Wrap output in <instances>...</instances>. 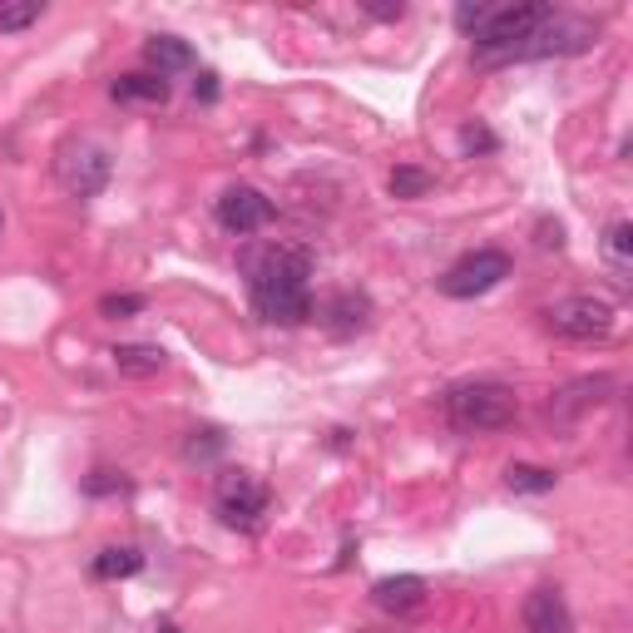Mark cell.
Returning <instances> with one entry per match:
<instances>
[{
  "mask_svg": "<svg viewBox=\"0 0 633 633\" xmlns=\"http://www.w3.org/2000/svg\"><path fill=\"white\" fill-rule=\"evenodd\" d=\"M312 253L307 247H263V253H243L247 292L263 322L297 326L312 316Z\"/></svg>",
  "mask_w": 633,
  "mask_h": 633,
  "instance_id": "cell-1",
  "label": "cell"
},
{
  "mask_svg": "<svg viewBox=\"0 0 633 633\" xmlns=\"http://www.w3.org/2000/svg\"><path fill=\"white\" fill-rule=\"evenodd\" d=\"M520 401L504 381H460L445 391V415L460 435H485V431H504L514 421Z\"/></svg>",
  "mask_w": 633,
  "mask_h": 633,
  "instance_id": "cell-2",
  "label": "cell"
},
{
  "mask_svg": "<svg viewBox=\"0 0 633 633\" xmlns=\"http://www.w3.org/2000/svg\"><path fill=\"white\" fill-rule=\"evenodd\" d=\"M549 15H554V5H540V0H524V5H495L490 15H485V25L470 35L475 55L495 59V55H504V49L524 45V40H530Z\"/></svg>",
  "mask_w": 633,
  "mask_h": 633,
  "instance_id": "cell-3",
  "label": "cell"
},
{
  "mask_svg": "<svg viewBox=\"0 0 633 633\" xmlns=\"http://www.w3.org/2000/svg\"><path fill=\"white\" fill-rule=\"evenodd\" d=\"M213 504H218V520H223V524H233V530L253 534V530H263V514H267V485H263V480H253L247 470H223V475H218Z\"/></svg>",
  "mask_w": 633,
  "mask_h": 633,
  "instance_id": "cell-4",
  "label": "cell"
},
{
  "mask_svg": "<svg viewBox=\"0 0 633 633\" xmlns=\"http://www.w3.org/2000/svg\"><path fill=\"white\" fill-rule=\"evenodd\" d=\"M510 253H500V247H475V253H465L460 263H451L445 267V277H441V292L445 297H480V292H490V287H500L504 277H510Z\"/></svg>",
  "mask_w": 633,
  "mask_h": 633,
  "instance_id": "cell-5",
  "label": "cell"
},
{
  "mask_svg": "<svg viewBox=\"0 0 633 633\" xmlns=\"http://www.w3.org/2000/svg\"><path fill=\"white\" fill-rule=\"evenodd\" d=\"M593 30L579 25V20H564V15H549L540 30H534L524 45L504 49V55L485 59V65H514V59H549V55H579V49H589Z\"/></svg>",
  "mask_w": 633,
  "mask_h": 633,
  "instance_id": "cell-6",
  "label": "cell"
},
{
  "mask_svg": "<svg viewBox=\"0 0 633 633\" xmlns=\"http://www.w3.org/2000/svg\"><path fill=\"white\" fill-rule=\"evenodd\" d=\"M109 154L99 144H89V138H65L59 144V154H55V174H59V184L69 188L75 198H95L99 188L109 184Z\"/></svg>",
  "mask_w": 633,
  "mask_h": 633,
  "instance_id": "cell-7",
  "label": "cell"
},
{
  "mask_svg": "<svg viewBox=\"0 0 633 633\" xmlns=\"http://www.w3.org/2000/svg\"><path fill=\"white\" fill-rule=\"evenodd\" d=\"M544 316H549V326L559 336H569V342H599V336L613 332V307L599 302V297H564V302H554Z\"/></svg>",
  "mask_w": 633,
  "mask_h": 633,
  "instance_id": "cell-8",
  "label": "cell"
},
{
  "mask_svg": "<svg viewBox=\"0 0 633 633\" xmlns=\"http://www.w3.org/2000/svg\"><path fill=\"white\" fill-rule=\"evenodd\" d=\"M218 223L227 227V233H257V227L273 223V198L257 193L253 184H233L223 188V198H218Z\"/></svg>",
  "mask_w": 633,
  "mask_h": 633,
  "instance_id": "cell-9",
  "label": "cell"
},
{
  "mask_svg": "<svg viewBox=\"0 0 633 633\" xmlns=\"http://www.w3.org/2000/svg\"><path fill=\"white\" fill-rule=\"evenodd\" d=\"M619 391V381L613 376H579V381H569V386H559L554 391V401H549V415L554 421H574V415H584L589 406H603L609 396Z\"/></svg>",
  "mask_w": 633,
  "mask_h": 633,
  "instance_id": "cell-10",
  "label": "cell"
},
{
  "mask_svg": "<svg viewBox=\"0 0 633 633\" xmlns=\"http://www.w3.org/2000/svg\"><path fill=\"white\" fill-rule=\"evenodd\" d=\"M524 619V633H574V619H569V603H564L559 589H534L520 609Z\"/></svg>",
  "mask_w": 633,
  "mask_h": 633,
  "instance_id": "cell-11",
  "label": "cell"
},
{
  "mask_svg": "<svg viewBox=\"0 0 633 633\" xmlns=\"http://www.w3.org/2000/svg\"><path fill=\"white\" fill-rule=\"evenodd\" d=\"M371 603L381 613H411L425 603V579L421 574H391V579L371 584Z\"/></svg>",
  "mask_w": 633,
  "mask_h": 633,
  "instance_id": "cell-12",
  "label": "cell"
},
{
  "mask_svg": "<svg viewBox=\"0 0 633 633\" xmlns=\"http://www.w3.org/2000/svg\"><path fill=\"white\" fill-rule=\"evenodd\" d=\"M322 322L332 326L336 336L366 332V326H371V297H366V292H336V297H326Z\"/></svg>",
  "mask_w": 633,
  "mask_h": 633,
  "instance_id": "cell-13",
  "label": "cell"
},
{
  "mask_svg": "<svg viewBox=\"0 0 633 633\" xmlns=\"http://www.w3.org/2000/svg\"><path fill=\"white\" fill-rule=\"evenodd\" d=\"M114 366H119V376H134V381H148V376H158L168 366V352L164 346H154V342H124V346H114Z\"/></svg>",
  "mask_w": 633,
  "mask_h": 633,
  "instance_id": "cell-14",
  "label": "cell"
},
{
  "mask_svg": "<svg viewBox=\"0 0 633 633\" xmlns=\"http://www.w3.org/2000/svg\"><path fill=\"white\" fill-rule=\"evenodd\" d=\"M144 59L158 69V79H164V75H178V69H193V45L178 35H154L144 45Z\"/></svg>",
  "mask_w": 633,
  "mask_h": 633,
  "instance_id": "cell-15",
  "label": "cell"
},
{
  "mask_svg": "<svg viewBox=\"0 0 633 633\" xmlns=\"http://www.w3.org/2000/svg\"><path fill=\"white\" fill-rule=\"evenodd\" d=\"M109 95H114L119 104H164L168 79H158V75H119Z\"/></svg>",
  "mask_w": 633,
  "mask_h": 633,
  "instance_id": "cell-16",
  "label": "cell"
},
{
  "mask_svg": "<svg viewBox=\"0 0 633 633\" xmlns=\"http://www.w3.org/2000/svg\"><path fill=\"white\" fill-rule=\"evenodd\" d=\"M144 569V554L129 549V544H114V549L95 554V579H129V574Z\"/></svg>",
  "mask_w": 633,
  "mask_h": 633,
  "instance_id": "cell-17",
  "label": "cell"
},
{
  "mask_svg": "<svg viewBox=\"0 0 633 633\" xmlns=\"http://www.w3.org/2000/svg\"><path fill=\"white\" fill-rule=\"evenodd\" d=\"M504 485L520 495H549L554 485H559V475L544 470V465H510V470H504Z\"/></svg>",
  "mask_w": 633,
  "mask_h": 633,
  "instance_id": "cell-18",
  "label": "cell"
},
{
  "mask_svg": "<svg viewBox=\"0 0 633 633\" xmlns=\"http://www.w3.org/2000/svg\"><path fill=\"white\" fill-rule=\"evenodd\" d=\"M603 257H609L613 267H619V273H629L633 267V223H609L603 227Z\"/></svg>",
  "mask_w": 633,
  "mask_h": 633,
  "instance_id": "cell-19",
  "label": "cell"
},
{
  "mask_svg": "<svg viewBox=\"0 0 633 633\" xmlns=\"http://www.w3.org/2000/svg\"><path fill=\"white\" fill-rule=\"evenodd\" d=\"M431 184H435V178L425 174V168H415V164L391 168V193L396 198H425V193H431Z\"/></svg>",
  "mask_w": 633,
  "mask_h": 633,
  "instance_id": "cell-20",
  "label": "cell"
},
{
  "mask_svg": "<svg viewBox=\"0 0 633 633\" xmlns=\"http://www.w3.org/2000/svg\"><path fill=\"white\" fill-rule=\"evenodd\" d=\"M223 445H227V435L218 431V425H203V431H193V435H188L184 455H188V460H213V455L223 451Z\"/></svg>",
  "mask_w": 633,
  "mask_h": 633,
  "instance_id": "cell-21",
  "label": "cell"
},
{
  "mask_svg": "<svg viewBox=\"0 0 633 633\" xmlns=\"http://www.w3.org/2000/svg\"><path fill=\"white\" fill-rule=\"evenodd\" d=\"M40 15H45L40 0H10V5H0V30H25V25H35Z\"/></svg>",
  "mask_w": 633,
  "mask_h": 633,
  "instance_id": "cell-22",
  "label": "cell"
},
{
  "mask_svg": "<svg viewBox=\"0 0 633 633\" xmlns=\"http://www.w3.org/2000/svg\"><path fill=\"white\" fill-rule=\"evenodd\" d=\"M138 312H144V297H134V292L99 297V316H109V322H124V316H138Z\"/></svg>",
  "mask_w": 633,
  "mask_h": 633,
  "instance_id": "cell-23",
  "label": "cell"
},
{
  "mask_svg": "<svg viewBox=\"0 0 633 633\" xmlns=\"http://www.w3.org/2000/svg\"><path fill=\"white\" fill-rule=\"evenodd\" d=\"M490 10H495V5H485V0H465V5L455 10V25H460L465 35H475V30L485 25V15H490Z\"/></svg>",
  "mask_w": 633,
  "mask_h": 633,
  "instance_id": "cell-24",
  "label": "cell"
},
{
  "mask_svg": "<svg viewBox=\"0 0 633 633\" xmlns=\"http://www.w3.org/2000/svg\"><path fill=\"white\" fill-rule=\"evenodd\" d=\"M460 144H465V154H485V148H495V134L490 129H465Z\"/></svg>",
  "mask_w": 633,
  "mask_h": 633,
  "instance_id": "cell-25",
  "label": "cell"
},
{
  "mask_svg": "<svg viewBox=\"0 0 633 633\" xmlns=\"http://www.w3.org/2000/svg\"><path fill=\"white\" fill-rule=\"evenodd\" d=\"M193 95L203 99V104H213V99H218V75H198L193 79Z\"/></svg>",
  "mask_w": 633,
  "mask_h": 633,
  "instance_id": "cell-26",
  "label": "cell"
},
{
  "mask_svg": "<svg viewBox=\"0 0 633 633\" xmlns=\"http://www.w3.org/2000/svg\"><path fill=\"white\" fill-rule=\"evenodd\" d=\"M540 247H564V227L559 223H540Z\"/></svg>",
  "mask_w": 633,
  "mask_h": 633,
  "instance_id": "cell-27",
  "label": "cell"
},
{
  "mask_svg": "<svg viewBox=\"0 0 633 633\" xmlns=\"http://www.w3.org/2000/svg\"><path fill=\"white\" fill-rule=\"evenodd\" d=\"M366 15H376V20H401L406 15V5H362Z\"/></svg>",
  "mask_w": 633,
  "mask_h": 633,
  "instance_id": "cell-28",
  "label": "cell"
},
{
  "mask_svg": "<svg viewBox=\"0 0 633 633\" xmlns=\"http://www.w3.org/2000/svg\"><path fill=\"white\" fill-rule=\"evenodd\" d=\"M158 633H178V629H174V623H158Z\"/></svg>",
  "mask_w": 633,
  "mask_h": 633,
  "instance_id": "cell-29",
  "label": "cell"
},
{
  "mask_svg": "<svg viewBox=\"0 0 633 633\" xmlns=\"http://www.w3.org/2000/svg\"><path fill=\"white\" fill-rule=\"evenodd\" d=\"M0 227H5V218H0Z\"/></svg>",
  "mask_w": 633,
  "mask_h": 633,
  "instance_id": "cell-30",
  "label": "cell"
}]
</instances>
